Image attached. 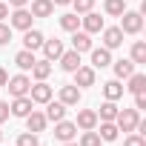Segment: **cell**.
I'll list each match as a JSON object with an SVG mask.
<instances>
[{
	"mask_svg": "<svg viewBox=\"0 0 146 146\" xmlns=\"http://www.w3.org/2000/svg\"><path fill=\"white\" fill-rule=\"evenodd\" d=\"M103 95H106V100H120V98H123L120 80H106V83H103Z\"/></svg>",
	"mask_w": 146,
	"mask_h": 146,
	"instance_id": "22",
	"label": "cell"
},
{
	"mask_svg": "<svg viewBox=\"0 0 146 146\" xmlns=\"http://www.w3.org/2000/svg\"><path fill=\"white\" fill-rule=\"evenodd\" d=\"M26 3H29V0H9V6H15V9H23Z\"/></svg>",
	"mask_w": 146,
	"mask_h": 146,
	"instance_id": "40",
	"label": "cell"
},
{
	"mask_svg": "<svg viewBox=\"0 0 146 146\" xmlns=\"http://www.w3.org/2000/svg\"><path fill=\"white\" fill-rule=\"evenodd\" d=\"M72 49L75 52H89L92 49V35L89 32H72Z\"/></svg>",
	"mask_w": 146,
	"mask_h": 146,
	"instance_id": "15",
	"label": "cell"
},
{
	"mask_svg": "<svg viewBox=\"0 0 146 146\" xmlns=\"http://www.w3.org/2000/svg\"><path fill=\"white\" fill-rule=\"evenodd\" d=\"M9 103H3V100H0V123H3V120H9Z\"/></svg>",
	"mask_w": 146,
	"mask_h": 146,
	"instance_id": "37",
	"label": "cell"
},
{
	"mask_svg": "<svg viewBox=\"0 0 146 146\" xmlns=\"http://www.w3.org/2000/svg\"><path fill=\"white\" fill-rule=\"evenodd\" d=\"M100 140H106V143H112V140H117V126H115V120H100Z\"/></svg>",
	"mask_w": 146,
	"mask_h": 146,
	"instance_id": "23",
	"label": "cell"
},
{
	"mask_svg": "<svg viewBox=\"0 0 146 146\" xmlns=\"http://www.w3.org/2000/svg\"><path fill=\"white\" fill-rule=\"evenodd\" d=\"M17 146H40V140H37L35 132H23V135L17 137Z\"/></svg>",
	"mask_w": 146,
	"mask_h": 146,
	"instance_id": "33",
	"label": "cell"
},
{
	"mask_svg": "<svg viewBox=\"0 0 146 146\" xmlns=\"http://www.w3.org/2000/svg\"><path fill=\"white\" fill-rule=\"evenodd\" d=\"M9 43H12V26L0 20V46H9Z\"/></svg>",
	"mask_w": 146,
	"mask_h": 146,
	"instance_id": "34",
	"label": "cell"
},
{
	"mask_svg": "<svg viewBox=\"0 0 146 146\" xmlns=\"http://www.w3.org/2000/svg\"><path fill=\"white\" fill-rule=\"evenodd\" d=\"M123 146H146V137H143V135H137V132H132V135L123 140Z\"/></svg>",
	"mask_w": 146,
	"mask_h": 146,
	"instance_id": "35",
	"label": "cell"
},
{
	"mask_svg": "<svg viewBox=\"0 0 146 146\" xmlns=\"http://www.w3.org/2000/svg\"><path fill=\"white\" fill-rule=\"evenodd\" d=\"M60 103L63 106H78L80 103V89L72 83V86H60Z\"/></svg>",
	"mask_w": 146,
	"mask_h": 146,
	"instance_id": "13",
	"label": "cell"
},
{
	"mask_svg": "<svg viewBox=\"0 0 146 146\" xmlns=\"http://www.w3.org/2000/svg\"><path fill=\"white\" fill-rule=\"evenodd\" d=\"M100 32H103V49H109V52H112V49L123 46V32H120V26H109V29L103 26Z\"/></svg>",
	"mask_w": 146,
	"mask_h": 146,
	"instance_id": "6",
	"label": "cell"
},
{
	"mask_svg": "<svg viewBox=\"0 0 146 146\" xmlns=\"http://www.w3.org/2000/svg\"><path fill=\"white\" fill-rule=\"evenodd\" d=\"M46 123H49V120H46L43 112H35V109H32V112L26 115V132H35V135H37V132L46 129Z\"/></svg>",
	"mask_w": 146,
	"mask_h": 146,
	"instance_id": "11",
	"label": "cell"
},
{
	"mask_svg": "<svg viewBox=\"0 0 146 146\" xmlns=\"http://www.w3.org/2000/svg\"><path fill=\"white\" fill-rule=\"evenodd\" d=\"M115 117H117V103H115V100H106V103H100L98 120H115Z\"/></svg>",
	"mask_w": 146,
	"mask_h": 146,
	"instance_id": "26",
	"label": "cell"
},
{
	"mask_svg": "<svg viewBox=\"0 0 146 146\" xmlns=\"http://www.w3.org/2000/svg\"><path fill=\"white\" fill-rule=\"evenodd\" d=\"M89 52H92V69H103V66L112 63V52L109 49L100 46V49H89Z\"/></svg>",
	"mask_w": 146,
	"mask_h": 146,
	"instance_id": "17",
	"label": "cell"
},
{
	"mask_svg": "<svg viewBox=\"0 0 146 146\" xmlns=\"http://www.w3.org/2000/svg\"><path fill=\"white\" fill-rule=\"evenodd\" d=\"M126 80H129V86H123V89H129L132 95H137V92H143V89H146V75H137V72H132Z\"/></svg>",
	"mask_w": 146,
	"mask_h": 146,
	"instance_id": "24",
	"label": "cell"
},
{
	"mask_svg": "<svg viewBox=\"0 0 146 146\" xmlns=\"http://www.w3.org/2000/svg\"><path fill=\"white\" fill-rule=\"evenodd\" d=\"M35 60H37V57H35V52H29V49H23V52L15 54V63H17L23 72H29V69L35 66Z\"/></svg>",
	"mask_w": 146,
	"mask_h": 146,
	"instance_id": "25",
	"label": "cell"
},
{
	"mask_svg": "<svg viewBox=\"0 0 146 146\" xmlns=\"http://www.w3.org/2000/svg\"><path fill=\"white\" fill-rule=\"evenodd\" d=\"M143 29V15L140 12H123L120 15V32L123 35H137Z\"/></svg>",
	"mask_w": 146,
	"mask_h": 146,
	"instance_id": "2",
	"label": "cell"
},
{
	"mask_svg": "<svg viewBox=\"0 0 146 146\" xmlns=\"http://www.w3.org/2000/svg\"><path fill=\"white\" fill-rule=\"evenodd\" d=\"M80 23H83V32H89V35H98V32L103 29V17L95 15V12H86V15L80 17Z\"/></svg>",
	"mask_w": 146,
	"mask_h": 146,
	"instance_id": "12",
	"label": "cell"
},
{
	"mask_svg": "<svg viewBox=\"0 0 146 146\" xmlns=\"http://www.w3.org/2000/svg\"><path fill=\"white\" fill-rule=\"evenodd\" d=\"M75 126H78V129H83V132L98 129V112H95V109H80V112H78Z\"/></svg>",
	"mask_w": 146,
	"mask_h": 146,
	"instance_id": "8",
	"label": "cell"
},
{
	"mask_svg": "<svg viewBox=\"0 0 146 146\" xmlns=\"http://www.w3.org/2000/svg\"><path fill=\"white\" fill-rule=\"evenodd\" d=\"M32 106H35V103H32V98H29V95H23V98H15V100H12L9 112H12L15 117H26V115L32 112Z\"/></svg>",
	"mask_w": 146,
	"mask_h": 146,
	"instance_id": "10",
	"label": "cell"
},
{
	"mask_svg": "<svg viewBox=\"0 0 146 146\" xmlns=\"http://www.w3.org/2000/svg\"><path fill=\"white\" fill-rule=\"evenodd\" d=\"M132 63H146V43L143 40H135L132 43Z\"/></svg>",
	"mask_w": 146,
	"mask_h": 146,
	"instance_id": "30",
	"label": "cell"
},
{
	"mask_svg": "<svg viewBox=\"0 0 146 146\" xmlns=\"http://www.w3.org/2000/svg\"><path fill=\"white\" fill-rule=\"evenodd\" d=\"M32 20H35V17H32V12H29L26 6H23V9H15V12L9 15V26H12V29H20V32L32 29Z\"/></svg>",
	"mask_w": 146,
	"mask_h": 146,
	"instance_id": "3",
	"label": "cell"
},
{
	"mask_svg": "<svg viewBox=\"0 0 146 146\" xmlns=\"http://www.w3.org/2000/svg\"><path fill=\"white\" fill-rule=\"evenodd\" d=\"M72 75H75V86L78 89L80 86H95V69L92 66H78Z\"/></svg>",
	"mask_w": 146,
	"mask_h": 146,
	"instance_id": "9",
	"label": "cell"
},
{
	"mask_svg": "<svg viewBox=\"0 0 146 146\" xmlns=\"http://www.w3.org/2000/svg\"><path fill=\"white\" fill-rule=\"evenodd\" d=\"M132 72H135V63H132V60H126V57H123V60H117V63H115V75H117V80H126Z\"/></svg>",
	"mask_w": 146,
	"mask_h": 146,
	"instance_id": "27",
	"label": "cell"
},
{
	"mask_svg": "<svg viewBox=\"0 0 146 146\" xmlns=\"http://www.w3.org/2000/svg\"><path fill=\"white\" fill-rule=\"evenodd\" d=\"M3 17H9V3H3V0H0V20Z\"/></svg>",
	"mask_w": 146,
	"mask_h": 146,
	"instance_id": "38",
	"label": "cell"
},
{
	"mask_svg": "<svg viewBox=\"0 0 146 146\" xmlns=\"http://www.w3.org/2000/svg\"><path fill=\"white\" fill-rule=\"evenodd\" d=\"M63 146H78V143H75V140H69V143H63Z\"/></svg>",
	"mask_w": 146,
	"mask_h": 146,
	"instance_id": "42",
	"label": "cell"
},
{
	"mask_svg": "<svg viewBox=\"0 0 146 146\" xmlns=\"http://www.w3.org/2000/svg\"><path fill=\"white\" fill-rule=\"evenodd\" d=\"M52 3H54V6H69L72 0H52Z\"/></svg>",
	"mask_w": 146,
	"mask_h": 146,
	"instance_id": "41",
	"label": "cell"
},
{
	"mask_svg": "<svg viewBox=\"0 0 146 146\" xmlns=\"http://www.w3.org/2000/svg\"><path fill=\"white\" fill-rule=\"evenodd\" d=\"M78 146H100V135L95 129H89V132H83V137H80Z\"/></svg>",
	"mask_w": 146,
	"mask_h": 146,
	"instance_id": "31",
	"label": "cell"
},
{
	"mask_svg": "<svg viewBox=\"0 0 146 146\" xmlns=\"http://www.w3.org/2000/svg\"><path fill=\"white\" fill-rule=\"evenodd\" d=\"M29 98H32V103H49L52 100V86L46 80H37V83L29 86Z\"/></svg>",
	"mask_w": 146,
	"mask_h": 146,
	"instance_id": "4",
	"label": "cell"
},
{
	"mask_svg": "<svg viewBox=\"0 0 146 146\" xmlns=\"http://www.w3.org/2000/svg\"><path fill=\"white\" fill-rule=\"evenodd\" d=\"M135 109H137V112L146 109V92H137V95H135Z\"/></svg>",
	"mask_w": 146,
	"mask_h": 146,
	"instance_id": "36",
	"label": "cell"
},
{
	"mask_svg": "<svg viewBox=\"0 0 146 146\" xmlns=\"http://www.w3.org/2000/svg\"><path fill=\"white\" fill-rule=\"evenodd\" d=\"M63 117H66V106H63L60 100H57V103L49 100V103H46V120H54V123H57V120H63Z\"/></svg>",
	"mask_w": 146,
	"mask_h": 146,
	"instance_id": "21",
	"label": "cell"
},
{
	"mask_svg": "<svg viewBox=\"0 0 146 146\" xmlns=\"http://www.w3.org/2000/svg\"><path fill=\"white\" fill-rule=\"evenodd\" d=\"M32 17H49L52 12H54V3L52 0H32Z\"/></svg>",
	"mask_w": 146,
	"mask_h": 146,
	"instance_id": "19",
	"label": "cell"
},
{
	"mask_svg": "<svg viewBox=\"0 0 146 146\" xmlns=\"http://www.w3.org/2000/svg\"><path fill=\"white\" fill-rule=\"evenodd\" d=\"M72 6H75V15H86L95 9V0H72Z\"/></svg>",
	"mask_w": 146,
	"mask_h": 146,
	"instance_id": "32",
	"label": "cell"
},
{
	"mask_svg": "<svg viewBox=\"0 0 146 146\" xmlns=\"http://www.w3.org/2000/svg\"><path fill=\"white\" fill-rule=\"evenodd\" d=\"M40 49H43L46 60H57V57L66 52V49H63V40H57V37H54V40H43V46H40Z\"/></svg>",
	"mask_w": 146,
	"mask_h": 146,
	"instance_id": "14",
	"label": "cell"
},
{
	"mask_svg": "<svg viewBox=\"0 0 146 146\" xmlns=\"http://www.w3.org/2000/svg\"><path fill=\"white\" fill-rule=\"evenodd\" d=\"M103 9H106V15L120 17V15L126 12V0H106V3H103Z\"/></svg>",
	"mask_w": 146,
	"mask_h": 146,
	"instance_id": "29",
	"label": "cell"
},
{
	"mask_svg": "<svg viewBox=\"0 0 146 146\" xmlns=\"http://www.w3.org/2000/svg\"><path fill=\"white\" fill-rule=\"evenodd\" d=\"M6 83H9V72L0 69V86H6Z\"/></svg>",
	"mask_w": 146,
	"mask_h": 146,
	"instance_id": "39",
	"label": "cell"
},
{
	"mask_svg": "<svg viewBox=\"0 0 146 146\" xmlns=\"http://www.w3.org/2000/svg\"><path fill=\"white\" fill-rule=\"evenodd\" d=\"M57 60H60L63 72H75V69L80 66V52H75V49H72V52H63Z\"/></svg>",
	"mask_w": 146,
	"mask_h": 146,
	"instance_id": "18",
	"label": "cell"
},
{
	"mask_svg": "<svg viewBox=\"0 0 146 146\" xmlns=\"http://www.w3.org/2000/svg\"><path fill=\"white\" fill-rule=\"evenodd\" d=\"M9 95L12 98H23V95H29V86H32V80L26 78V75H15V78H9Z\"/></svg>",
	"mask_w": 146,
	"mask_h": 146,
	"instance_id": "7",
	"label": "cell"
},
{
	"mask_svg": "<svg viewBox=\"0 0 146 146\" xmlns=\"http://www.w3.org/2000/svg\"><path fill=\"white\" fill-rule=\"evenodd\" d=\"M137 123H140V112L137 109H117V117H115L117 132H135Z\"/></svg>",
	"mask_w": 146,
	"mask_h": 146,
	"instance_id": "1",
	"label": "cell"
},
{
	"mask_svg": "<svg viewBox=\"0 0 146 146\" xmlns=\"http://www.w3.org/2000/svg\"><path fill=\"white\" fill-rule=\"evenodd\" d=\"M43 32H37V29H26V35H23V46L29 49V52H35V49H40L43 46Z\"/></svg>",
	"mask_w": 146,
	"mask_h": 146,
	"instance_id": "16",
	"label": "cell"
},
{
	"mask_svg": "<svg viewBox=\"0 0 146 146\" xmlns=\"http://www.w3.org/2000/svg\"><path fill=\"white\" fill-rule=\"evenodd\" d=\"M54 137H57L60 143L75 140V137H78V126H75V123H69V120L63 117V120H57V123H54Z\"/></svg>",
	"mask_w": 146,
	"mask_h": 146,
	"instance_id": "5",
	"label": "cell"
},
{
	"mask_svg": "<svg viewBox=\"0 0 146 146\" xmlns=\"http://www.w3.org/2000/svg\"><path fill=\"white\" fill-rule=\"evenodd\" d=\"M0 140H3V132H0Z\"/></svg>",
	"mask_w": 146,
	"mask_h": 146,
	"instance_id": "43",
	"label": "cell"
},
{
	"mask_svg": "<svg viewBox=\"0 0 146 146\" xmlns=\"http://www.w3.org/2000/svg\"><path fill=\"white\" fill-rule=\"evenodd\" d=\"M49 75H52V60H46V57H43V60H35L32 78H35V80H46Z\"/></svg>",
	"mask_w": 146,
	"mask_h": 146,
	"instance_id": "20",
	"label": "cell"
},
{
	"mask_svg": "<svg viewBox=\"0 0 146 146\" xmlns=\"http://www.w3.org/2000/svg\"><path fill=\"white\" fill-rule=\"evenodd\" d=\"M78 26H80V17H78L75 12H69V15L60 17V29H63V32H78Z\"/></svg>",
	"mask_w": 146,
	"mask_h": 146,
	"instance_id": "28",
	"label": "cell"
}]
</instances>
